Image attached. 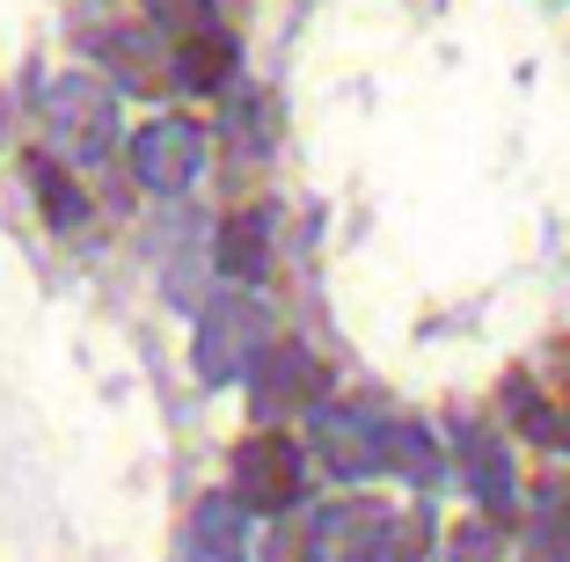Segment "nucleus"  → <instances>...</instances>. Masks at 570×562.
<instances>
[{
	"instance_id": "ddd939ff",
	"label": "nucleus",
	"mask_w": 570,
	"mask_h": 562,
	"mask_svg": "<svg viewBox=\"0 0 570 562\" xmlns=\"http://www.w3.org/2000/svg\"><path fill=\"white\" fill-rule=\"evenodd\" d=\"M527 562H570V504H563V490H541L534 526H527Z\"/></svg>"
},
{
	"instance_id": "9b49d317",
	"label": "nucleus",
	"mask_w": 570,
	"mask_h": 562,
	"mask_svg": "<svg viewBox=\"0 0 570 562\" xmlns=\"http://www.w3.org/2000/svg\"><path fill=\"white\" fill-rule=\"evenodd\" d=\"M110 67H118V81L132 88V96H154V88L176 81V67H154L161 59V45H154V30H110Z\"/></svg>"
},
{
	"instance_id": "1a4fd4ad",
	"label": "nucleus",
	"mask_w": 570,
	"mask_h": 562,
	"mask_svg": "<svg viewBox=\"0 0 570 562\" xmlns=\"http://www.w3.org/2000/svg\"><path fill=\"white\" fill-rule=\"evenodd\" d=\"M461 461H469V482H475V496H483V512L504 526V519L520 512V482H512L504 446L490 438V431H469V438H461Z\"/></svg>"
},
{
	"instance_id": "6e6552de",
	"label": "nucleus",
	"mask_w": 570,
	"mask_h": 562,
	"mask_svg": "<svg viewBox=\"0 0 570 562\" xmlns=\"http://www.w3.org/2000/svg\"><path fill=\"white\" fill-rule=\"evenodd\" d=\"M242 548H249V512L227 490H213L190 512V562H242Z\"/></svg>"
},
{
	"instance_id": "4468645a",
	"label": "nucleus",
	"mask_w": 570,
	"mask_h": 562,
	"mask_svg": "<svg viewBox=\"0 0 570 562\" xmlns=\"http://www.w3.org/2000/svg\"><path fill=\"white\" fill-rule=\"evenodd\" d=\"M30 176H37V205H45V219H51V227H81V219H88L81 183H73V176H59V168H51L45 154L30 161Z\"/></svg>"
},
{
	"instance_id": "2eb2a0df",
	"label": "nucleus",
	"mask_w": 570,
	"mask_h": 562,
	"mask_svg": "<svg viewBox=\"0 0 570 562\" xmlns=\"http://www.w3.org/2000/svg\"><path fill=\"white\" fill-rule=\"evenodd\" d=\"M387 467H403L410 482H439V453L424 424H387Z\"/></svg>"
},
{
	"instance_id": "a211bd4d",
	"label": "nucleus",
	"mask_w": 570,
	"mask_h": 562,
	"mask_svg": "<svg viewBox=\"0 0 570 562\" xmlns=\"http://www.w3.org/2000/svg\"><path fill=\"white\" fill-rule=\"evenodd\" d=\"M264 555H271V562H315V541H307V526H278Z\"/></svg>"
},
{
	"instance_id": "39448f33",
	"label": "nucleus",
	"mask_w": 570,
	"mask_h": 562,
	"mask_svg": "<svg viewBox=\"0 0 570 562\" xmlns=\"http://www.w3.org/2000/svg\"><path fill=\"white\" fill-rule=\"evenodd\" d=\"M256 416H293V410H322V387H330V373H322L315 351L301 344H271L264 358H256Z\"/></svg>"
},
{
	"instance_id": "f8f14e48",
	"label": "nucleus",
	"mask_w": 570,
	"mask_h": 562,
	"mask_svg": "<svg viewBox=\"0 0 570 562\" xmlns=\"http://www.w3.org/2000/svg\"><path fill=\"white\" fill-rule=\"evenodd\" d=\"M227 73H235V45L227 37H190L184 51H176V81L184 88H227Z\"/></svg>"
},
{
	"instance_id": "0eeeda50",
	"label": "nucleus",
	"mask_w": 570,
	"mask_h": 562,
	"mask_svg": "<svg viewBox=\"0 0 570 562\" xmlns=\"http://www.w3.org/2000/svg\"><path fill=\"white\" fill-rule=\"evenodd\" d=\"M315 446L336 475H373V467H387V424L373 410H336V402H322L315 410Z\"/></svg>"
},
{
	"instance_id": "dca6fc26",
	"label": "nucleus",
	"mask_w": 570,
	"mask_h": 562,
	"mask_svg": "<svg viewBox=\"0 0 570 562\" xmlns=\"http://www.w3.org/2000/svg\"><path fill=\"white\" fill-rule=\"evenodd\" d=\"M147 16H154V30H168V37H213V0H147Z\"/></svg>"
},
{
	"instance_id": "f3484780",
	"label": "nucleus",
	"mask_w": 570,
	"mask_h": 562,
	"mask_svg": "<svg viewBox=\"0 0 570 562\" xmlns=\"http://www.w3.org/2000/svg\"><path fill=\"white\" fill-rule=\"evenodd\" d=\"M453 562H498V526H483V519L461 526L453 533Z\"/></svg>"
},
{
	"instance_id": "423d86ee",
	"label": "nucleus",
	"mask_w": 570,
	"mask_h": 562,
	"mask_svg": "<svg viewBox=\"0 0 570 562\" xmlns=\"http://www.w3.org/2000/svg\"><path fill=\"white\" fill-rule=\"evenodd\" d=\"M198 161H205V132L190 117H154L147 132L132 139V176L147 190H184L198 176Z\"/></svg>"
},
{
	"instance_id": "20e7f679",
	"label": "nucleus",
	"mask_w": 570,
	"mask_h": 562,
	"mask_svg": "<svg viewBox=\"0 0 570 562\" xmlns=\"http://www.w3.org/2000/svg\"><path fill=\"white\" fill-rule=\"evenodd\" d=\"M307 541H315V562H387L395 512L373 496H344V504H322L307 519Z\"/></svg>"
},
{
	"instance_id": "9d476101",
	"label": "nucleus",
	"mask_w": 570,
	"mask_h": 562,
	"mask_svg": "<svg viewBox=\"0 0 570 562\" xmlns=\"http://www.w3.org/2000/svg\"><path fill=\"white\" fill-rule=\"evenodd\" d=\"M219 270L235 285H249V278L271 270V205H249V213H235L219 227Z\"/></svg>"
},
{
	"instance_id": "f03ea898",
	"label": "nucleus",
	"mask_w": 570,
	"mask_h": 562,
	"mask_svg": "<svg viewBox=\"0 0 570 562\" xmlns=\"http://www.w3.org/2000/svg\"><path fill=\"white\" fill-rule=\"evenodd\" d=\"M45 117H51V139H59L73 161H102L110 139H118V96H110V81H96V73L51 81L45 88Z\"/></svg>"
},
{
	"instance_id": "f257e3e1",
	"label": "nucleus",
	"mask_w": 570,
	"mask_h": 562,
	"mask_svg": "<svg viewBox=\"0 0 570 562\" xmlns=\"http://www.w3.org/2000/svg\"><path fill=\"white\" fill-rule=\"evenodd\" d=\"M271 351V315H264V299L249 293H219L213 307L198 315V381L205 387H227L242 381V373H256V358Z\"/></svg>"
},
{
	"instance_id": "7ed1b4c3",
	"label": "nucleus",
	"mask_w": 570,
	"mask_h": 562,
	"mask_svg": "<svg viewBox=\"0 0 570 562\" xmlns=\"http://www.w3.org/2000/svg\"><path fill=\"white\" fill-rule=\"evenodd\" d=\"M235 504L242 512H293L301 504V446L285 431H256L235 446Z\"/></svg>"
}]
</instances>
